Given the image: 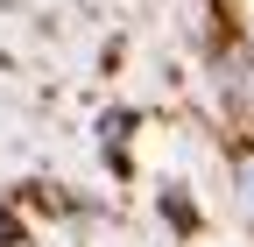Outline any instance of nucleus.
<instances>
[{
    "label": "nucleus",
    "mask_w": 254,
    "mask_h": 247,
    "mask_svg": "<svg viewBox=\"0 0 254 247\" xmlns=\"http://www.w3.org/2000/svg\"><path fill=\"white\" fill-rule=\"evenodd\" d=\"M21 240V226H14V212H0V247H14Z\"/></svg>",
    "instance_id": "obj_1"
},
{
    "label": "nucleus",
    "mask_w": 254,
    "mask_h": 247,
    "mask_svg": "<svg viewBox=\"0 0 254 247\" xmlns=\"http://www.w3.org/2000/svg\"><path fill=\"white\" fill-rule=\"evenodd\" d=\"M247 191H254V170H247Z\"/></svg>",
    "instance_id": "obj_2"
}]
</instances>
